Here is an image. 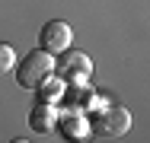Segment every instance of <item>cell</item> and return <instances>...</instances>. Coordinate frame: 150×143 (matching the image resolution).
<instances>
[{"instance_id":"cell-1","label":"cell","mask_w":150,"mask_h":143,"mask_svg":"<svg viewBox=\"0 0 150 143\" xmlns=\"http://www.w3.org/2000/svg\"><path fill=\"white\" fill-rule=\"evenodd\" d=\"M13 70H16V83L23 86V89H35V86L54 70V54L45 51V48H35V51H29L23 60H16Z\"/></svg>"},{"instance_id":"cell-2","label":"cell","mask_w":150,"mask_h":143,"mask_svg":"<svg viewBox=\"0 0 150 143\" xmlns=\"http://www.w3.org/2000/svg\"><path fill=\"white\" fill-rule=\"evenodd\" d=\"M54 70L67 80V86H83V83H90V76H93V60L86 51L64 48L61 54H54Z\"/></svg>"},{"instance_id":"cell-3","label":"cell","mask_w":150,"mask_h":143,"mask_svg":"<svg viewBox=\"0 0 150 143\" xmlns=\"http://www.w3.org/2000/svg\"><path fill=\"white\" fill-rule=\"evenodd\" d=\"M93 134L99 137H125L131 130V111L118 108V105H105L102 111H96V118H90Z\"/></svg>"},{"instance_id":"cell-4","label":"cell","mask_w":150,"mask_h":143,"mask_svg":"<svg viewBox=\"0 0 150 143\" xmlns=\"http://www.w3.org/2000/svg\"><path fill=\"white\" fill-rule=\"evenodd\" d=\"M58 130L67 140H93V124L86 111H77V108H61L58 114Z\"/></svg>"},{"instance_id":"cell-5","label":"cell","mask_w":150,"mask_h":143,"mask_svg":"<svg viewBox=\"0 0 150 143\" xmlns=\"http://www.w3.org/2000/svg\"><path fill=\"white\" fill-rule=\"evenodd\" d=\"M38 41H42V48H45V51L61 54L64 48H70V41H74V29L67 26L64 19H51V22H45V26H42Z\"/></svg>"},{"instance_id":"cell-6","label":"cell","mask_w":150,"mask_h":143,"mask_svg":"<svg viewBox=\"0 0 150 143\" xmlns=\"http://www.w3.org/2000/svg\"><path fill=\"white\" fill-rule=\"evenodd\" d=\"M58 114H61V105L58 102H35V108L29 111V127L35 134H51L58 127Z\"/></svg>"},{"instance_id":"cell-7","label":"cell","mask_w":150,"mask_h":143,"mask_svg":"<svg viewBox=\"0 0 150 143\" xmlns=\"http://www.w3.org/2000/svg\"><path fill=\"white\" fill-rule=\"evenodd\" d=\"M35 92H38V99H42V102H61V99L67 95V80L61 76L58 70H51L42 83L35 86Z\"/></svg>"},{"instance_id":"cell-8","label":"cell","mask_w":150,"mask_h":143,"mask_svg":"<svg viewBox=\"0 0 150 143\" xmlns=\"http://www.w3.org/2000/svg\"><path fill=\"white\" fill-rule=\"evenodd\" d=\"M16 51H13V45H6V41H0V73H6V70H13L16 67Z\"/></svg>"}]
</instances>
